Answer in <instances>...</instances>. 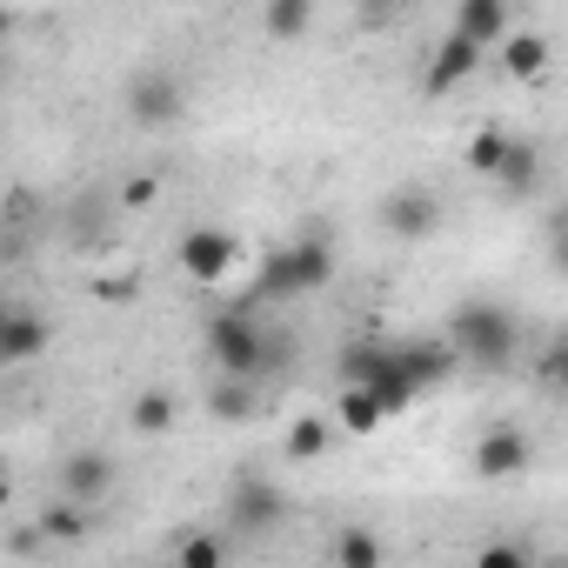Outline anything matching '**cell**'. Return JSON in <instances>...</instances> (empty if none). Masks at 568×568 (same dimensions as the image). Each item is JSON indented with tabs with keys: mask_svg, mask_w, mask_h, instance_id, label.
Wrapping results in <instances>:
<instances>
[{
	"mask_svg": "<svg viewBox=\"0 0 568 568\" xmlns=\"http://www.w3.org/2000/svg\"><path fill=\"white\" fill-rule=\"evenodd\" d=\"M0 41H8V8H0Z\"/></svg>",
	"mask_w": 568,
	"mask_h": 568,
	"instance_id": "28",
	"label": "cell"
},
{
	"mask_svg": "<svg viewBox=\"0 0 568 568\" xmlns=\"http://www.w3.org/2000/svg\"><path fill=\"white\" fill-rule=\"evenodd\" d=\"M495 181H501L515 201H521V194H535V187H541V148L508 134V148H501V161H495Z\"/></svg>",
	"mask_w": 568,
	"mask_h": 568,
	"instance_id": "13",
	"label": "cell"
},
{
	"mask_svg": "<svg viewBox=\"0 0 568 568\" xmlns=\"http://www.w3.org/2000/svg\"><path fill=\"white\" fill-rule=\"evenodd\" d=\"M395 362H402L422 388H435V382L455 368V348H448V342H408V348H395Z\"/></svg>",
	"mask_w": 568,
	"mask_h": 568,
	"instance_id": "14",
	"label": "cell"
},
{
	"mask_svg": "<svg viewBox=\"0 0 568 568\" xmlns=\"http://www.w3.org/2000/svg\"><path fill=\"white\" fill-rule=\"evenodd\" d=\"M455 34L475 48H495L508 34V0H462L455 8Z\"/></svg>",
	"mask_w": 568,
	"mask_h": 568,
	"instance_id": "12",
	"label": "cell"
},
{
	"mask_svg": "<svg viewBox=\"0 0 568 568\" xmlns=\"http://www.w3.org/2000/svg\"><path fill=\"white\" fill-rule=\"evenodd\" d=\"M181 108H187V88H181L174 74L148 68V74H134V81H128V114H134L141 128H174V121H181Z\"/></svg>",
	"mask_w": 568,
	"mask_h": 568,
	"instance_id": "5",
	"label": "cell"
},
{
	"mask_svg": "<svg viewBox=\"0 0 568 568\" xmlns=\"http://www.w3.org/2000/svg\"><path fill=\"white\" fill-rule=\"evenodd\" d=\"M528 555L521 548H481V568H521Z\"/></svg>",
	"mask_w": 568,
	"mask_h": 568,
	"instance_id": "25",
	"label": "cell"
},
{
	"mask_svg": "<svg viewBox=\"0 0 568 568\" xmlns=\"http://www.w3.org/2000/svg\"><path fill=\"white\" fill-rule=\"evenodd\" d=\"M328 281H335V247L322 234H308V241H288V247H267V261L254 274V302H295V295L328 288Z\"/></svg>",
	"mask_w": 568,
	"mask_h": 568,
	"instance_id": "1",
	"label": "cell"
},
{
	"mask_svg": "<svg viewBox=\"0 0 568 568\" xmlns=\"http://www.w3.org/2000/svg\"><path fill=\"white\" fill-rule=\"evenodd\" d=\"M475 61H481V48H475V41H462V34H448V41L435 48L428 74H422V94H448V88H462V81L475 74Z\"/></svg>",
	"mask_w": 568,
	"mask_h": 568,
	"instance_id": "10",
	"label": "cell"
},
{
	"mask_svg": "<svg viewBox=\"0 0 568 568\" xmlns=\"http://www.w3.org/2000/svg\"><path fill=\"white\" fill-rule=\"evenodd\" d=\"M41 528H48L54 541H81V535L94 528V515H88V501H68V495H61V501L48 508V521H41Z\"/></svg>",
	"mask_w": 568,
	"mask_h": 568,
	"instance_id": "17",
	"label": "cell"
},
{
	"mask_svg": "<svg viewBox=\"0 0 568 568\" xmlns=\"http://www.w3.org/2000/svg\"><path fill=\"white\" fill-rule=\"evenodd\" d=\"M221 555H227V548H221L214 535H187V541H181V561H187V568H221Z\"/></svg>",
	"mask_w": 568,
	"mask_h": 568,
	"instance_id": "24",
	"label": "cell"
},
{
	"mask_svg": "<svg viewBox=\"0 0 568 568\" xmlns=\"http://www.w3.org/2000/svg\"><path fill=\"white\" fill-rule=\"evenodd\" d=\"M448 348H455V362H468V368H508L515 348H521V328H515L508 308L468 302V308H455V322H448Z\"/></svg>",
	"mask_w": 568,
	"mask_h": 568,
	"instance_id": "2",
	"label": "cell"
},
{
	"mask_svg": "<svg viewBox=\"0 0 568 568\" xmlns=\"http://www.w3.org/2000/svg\"><path fill=\"white\" fill-rule=\"evenodd\" d=\"M214 415H221V422H247V415H254V382L221 375V388H214Z\"/></svg>",
	"mask_w": 568,
	"mask_h": 568,
	"instance_id": "18",
	"label": "cell"
},
{
	"mask_svg": "<svg viewBox=\"0 0 568 568\" xmlns=\"http://www.w3.org/2000/svg\"><path fill=\"white\" fill-rule=\"evenodd\" d=\"M227 515H234V528H274L281 515H288V501H281V488H267L261 475H247V481H234Z\"/></svg>",
	"mask_w": 568,
	"mask_h": 568,
	"instance_id": "9",
	"label": "cell"
},
{
	"mask_svg": "<svg viewBox=\"0 0 568 568\" xmlns=\"http://www.w3.org/2000/svg\"><path fill=\"white\" fill-rule=\"evenodd\" d=\"M108 488H114V462L101 455V448H81V455H68V468H61V495L68 501H108Z\"/></svg>",
	"mask_w": 568,
	"mask_h": 568,
	"instance_id": "8",
	"label": "cell"
},
{
	"mask_svg": "<svg viewBox=\"0 0 568 568\" xmlns=\"http://www.w3.org/2000/svg\"><path fill=\"white\" fill-rule=\"evenodd\" d=\"M8 501H14V481H8V475H0V508H8Z\"/></svg>",
	"mask_w": 568,
	"mask_h": 568,
	"instance_id": "27",
	"label": "cell"
},
{
	"mask_svg": "<svg viewBox=\"0 0 568 568\" xmlns=\"http://www.w3.org/2000/svg\"><path fill=\"white\" fill-rule=\"evenodd\" d=\"M315 28V0H267V34L274 41H302Z\"/></svg>",
	"mask_w": 568,
	"mask_h": 568,
	"instance_id": "15",
	"label": "cell"
},
{
	"mask_svg": "<svg viewBox=\"0 0 568 568\" xmlns=\"http://www.w3.org/2000/svg\"><path fill=\"white\" fill-rule=\"evenodd\" d=\"M48 348V322L41 315H0V368H14V362H34Z\"/></svg>",
	"mask_w": 568,
	"mask_h": 568,
	"instance_id": "11",
	"label": "cell"
},
{
	"mask_svg": "<svg viewBox=\"0 0 568 568\" xmlns=\"http://www.w3.org/2000/svg\"><path fill=\"white\" fill-rule=\"evenodd\" d=\"M501 148H508V134H495V128H481V134H475V148H468V168H475V174H495V161H501Z\"/></svg>",
	"mask_w": 568,
	"mask_h": 568,
	"instance_id": "23",
	"label": "cell"
},
{
	"mask_svg": "<svg viewBox=\"0 0 568 568\" xmlns=\"http://www.w3.org/2000/svg\"><path fill=\"white\" fill-rule=\"evenodd\" d=\"M0 207H8V201H0Z\"/></svg>",
	"mask_w": 568,
	"mask_h": 568,
	"instance_id": "29",
	"label": "cell"
},
{
	"mask_svg": "<svg viewBox=\"0 0 568 568\" xmlns=\"http://www.w3.org/2000/svg\"><path fill=\"white\" fill-rule=\"evenodd\" d=\"M501 61H508V74L535 81V74L548 68V41H541V34H501Z\"/></svg>",
	"mask_w": 568,
	"mask_h": 568,
	"instance_id": "16",
	"label": "cell"
},
{
	"mask_svg": "<svg viewBox=\"0 0 568 568\" xmlns=\"http://www.w3.org/2000/svg\"><path fill=\"white\" fill-rule=\"evenodd\" d=\"M207 355H214V368H221V375H241V382H254V375L267 368L274 342L261 335L254 308H221V315L207 322Z\"/></svg>",
	"mask_w": 568,
	"mask_h": 568,
	"instance_id": "3",
	"label": "cell"
},
{
	"mask_svg": "<svg viewBox=\"0 0 568 568\" xmlns=\"http://www.w3.org/2000/svg\"><path fill=\"white\" fill-rule=\"evenodd\" d=\"M382 227L395 234V241H428L435 227H442V201L422 187V181H408V187H388V201H382Z\"/></svg>",
	"mask_w": 568,
	"mask_h": 568,
	"instance_id": "4",
	"label": "cell"
},
{
	"mask_svg": "<svg viewBox=\"0 0 568 568\" xmlns=\"http://www.w3.org/2000/svg\"><path fill=\"white\" fill-rule=\"evenodd\" d=\"M154 201V181H128V207H148Z\"/></svg>",
	"mask_w": 568,
	"mask_h": 568,
	"instance_id": "26",
	"label": "cell"
},
{
	"mask_svg": "<svg viewBox=\"0 0 568 568\" xmlns=\"http://www.w3.org/2000/svg\"><path fill=\"white\" fill-rule=\"evenodd\" d=\"M328 448V422H295V435H288V455L295 462H315Z\"/></svg>",
	"mask_w": 568,
	"mask_h": 568,
	"instance_id": "22",
	"label": "cell"
},
{
	"mask_svg": "<svg viewBox=\"0 0 568 568\" xmlns=\"http://www.w3.org/2000/svg\"><path fill=\"white\" fill-rule=\"evenodd\" d=\"M234 234L227 227H187V241H181V267L194 274V281H221L227 267H234Z\"/></svg>",
	"mask_w": 568,
	"mask_h": 568,
	"instance_id": "7",
	"label": "cell"
},
{
	"mask_svg": "<svg viewBox=\"0 0 568 568\" xmlns=\"http://www.w3.org/2000/svg\"><path fill=\"white\" fill-rule=\"evenodd\" d=\"M335 561H348V568H375V561H382V541H375L368 528H348V535L335 541Z\"/></svg>",
	"mask_w": 568,
	"mask_h": 568,
	"instance_id": "21",
	"label": "cell"
},
{
	"mask_svg": "<svg viewBox=\"0 0 568 568\" xmlns=\"http://www.w3.org/2000/svg\"><path fill=\"white\" fill-rule=\"evenodd\" d=\"M535 462V442L521 435V428H488L481 442H475V475L481 481H508V475H521Z\"/></svg>",
	"mask_w": 568,
	"mask_h": 568,
	"instance_id": "6",
	"label": "cell"
},
{
	"mask_svg": "<svg viewBox=\"0 0 568 568\" xmlns=\"http://www.w3.org/2000/svg\"><path fill=\"white\" fill-rule=\"evenodd\" d=\"M335 408H342V428H355V435H368L375 422H388V415L375 408V395H368V388H355V382H348V395H342Z\"/></svg>",
	"mask_w": 568,
	"mask_h": 568,
	"instance_id": "20",
	"label": "cell"
},
{
	"mask_svg": "<svg viewBox=\"0 0 568 568\" xmlns=\"http://www.w3.org/2000/svg\"><path fill=\"white\" fill-rule=\"evenodd\" d=\"M134 428H141V435H161V428H174V395H161V388L134 395Z\"/></svg>",
	"mask_w": 568,
	"mask_h": 568,
	"instance_id": "19",
	"label": "cell"
}]
</instances>
